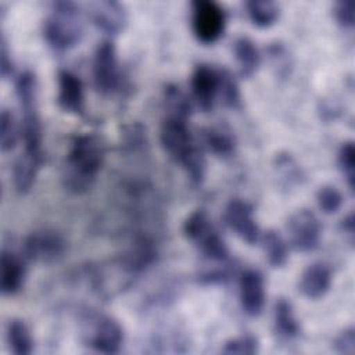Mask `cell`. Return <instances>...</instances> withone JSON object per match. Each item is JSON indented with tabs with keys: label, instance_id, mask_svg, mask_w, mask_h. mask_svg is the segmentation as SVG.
<instances>
[{
	"label": "cell",
	"instance_id": "cell-1",
	"mask_svg": "<svg viewBox=\"0 0 355 355\" xmlns=\"http://www.w3.org/2000/svg\"><path fill=\"white\" fill-rule=\"evenodd\" d=\"M105 158L103 140L93 133H82L72 139L64 166L62 184L75 194H82L94 184Z\"/></svg>",
	"mask_w": 355,
	"mask_h": 355
},
{
	"label": "cell",
	"instance_id": "cell-2",
	"mask_svg": "<svg viewBox=\"0 0 355 355\" xmlns=\"http://www.w3.org/2000/svg\"><path fill=\"white\" fill-rule=\"evenodd\" d=\"M159 141L171 158L184 168L191 183L201 184L207 166L204 148L193 137L187 119L165 116L159 128Z\"/></svg>",
	"mask_w": 355,
	"mask_h": 355
},
{
	"label": "cell",
	"instance_id": "cell-3",
	"mask_svg": "<svg viewBox=\"0 0 355 355\" xmlns=\"http://www.w3.org/2000/svg\"><path fill=\"white\" fill-rule=\"evenodd\" d=\"M83 33L79 6L72 1H57L43 24V36L55 51L75 47Z\"/></svg>",
	"mask_w": 355,
	"mask_h": 355
},
{
	"label": "cell",
	"instance_id": "cell-4",
	"mask_svg": "<svg viewBox=\"0 0 355 355\" xmlns=\"http://www.w3.org/2000/svg\"><path fill=\"white\" fill-rule=\"evenodd\" d=\"M183 233L208 262H223L230 259L225 240L204 209H196L184 219Z\"/></svg>",
	"mask_w": 355,
	"mask_h": 355
},
{
	"label": "cell",
	"instance_id": "cell-5",
	"mask_svg": "<svg viewBox=\"0 0 355 355\" xmlns=\"http://www.w3.org/2000/svg\"><path fill=\"white\" fill-rule=\"evenodd\" d=\"M82 331L85 343L101 354H116L123 344L122 326L104 313L86 312L82 316Z\"/></svg>",
	"mask_w": 355,
	"mask_h": 355
},
{
	"label": "cell",
	"instance_id": "cell-6",
	"mask_svg": "<svg viewBox=\"0 0 355 355\" xmlns=\"http://www.w3.org/2000/svg\"><path fill=\"white\" fill-rule=\"evenodd\" d=\"M226 14L214 0H194L191 3V28L198 42L215 43L225 32Z\"/></svg>",
	"mask_w": 355,
	"mask_h": 355
},
{
	"label": "cell",
	"instance_id": "cell-7",
	"mask_svg": "<svg viewBox=\"0 0 355 355\" xmlns=\"http://www.w3.org/2000/svg\"><path fill=\"white\" fill-rule=\"evenodd\" d=\"M92 76L96 90L103 96H111L119 89L121 71L116 50L111 40H103L96 47L92 64Z\"/></svg>",
	"mask_w": 355,
	"mask_h": 355
},
{
	"label": "cell",
	"instance_id": "cell-8",
	"mask_svg": "<svg viewBox=\"0 0 355 355\" xmlns=\"http://www.w3.org/2000/svg\"><path fill=\"white\" fill-rule=\"evenodd\" d=\"M67 241L64 236L53 229L32 232L22 244L24 257L37 263H51L64 257Z\"/></svg>",
	"mask_w": 355,
	"mask_h": 355
},
{
	"label": "cell",
	"instance_id": "cell-9",
	"mask_svg": "<svg viewBox=\"0 0 355 355\" xmlns=\"http://www.w3.org/2000/svg\"><path fill=\"white\" fill-rule=\"evenodd\" d=\"M287 232L290 244L295 251L311 252L320 244L322 223L315 212L302 208L288 218Z\"/></svg>",
	"mask_w": 355,
	"mask_h": 355
},
{
	"label": "cell",
	"instance_id": "cell-10",
	"mask_svg": "<svg viewBox=\"0 0 355 355\" xmlns=\"http://www.w3.org/2000/svg\"><path fill=\"white\" fill-rule=\"evenodd\" d=\"M223 218L226 225L248 245L258 241L259 227L255 222L254 208L251 204L240 198H233L227 202Z\"/></svg>",
	"mask_w": 355,
	"mask_h": 355
},
{
	"label": "cell",
	"instance_id": "cell-11",
	"mask_svg": "<svg viewBox=\"0 0 355 355\" xmlns=\"http://www.w3.org/2000/svg\"><path fill=\"white\" fill-rule=\"evenodd\" d=\"M239 295L243 311L248 316H258L265 306V280L259 270L247 269L239 280Z\"/></svg>",
	"mask_w": 355,
	"mask_h": 355
},
{
	"label": "cell",
	"instance_id": "cell-12",
	"mask_svg": "<svg viewBox=\"0 0 355 355\" xmlns=\"http://www.w3.org/2000/svg\"><path fill=\"white\" fill-rule=\"evenodd\" d=\"M218 69L207 64H200L191 75V93L194 101L202 112L212 111L218 98Z\"/></svg>",
	"mask_w": 355,
	"mask_h": 355
},
{
	"label": "cell",
	"instance_id": "cell-13",
	"mask_svg": "<svg viewBox=\"0 0 355 355\" xmlns=\"http://www.w3.org/2000/svg\"><path fill=\"white\" fill-rule=\"evenodd\" d=\"M93 24L107 35H118L128 22V14L123 4L112 0L94 1L89 6Z\"/></svg>",
	"mask_w": 355,
	"mask_h": 355
},
{
	"label": "cell",
	"instance_id": "cell-14",
	"mask_svg": "<svg viewBox=\"0 0 355 355\" xmlns=\"http://www.w3.org/2000/svg\"><path fill=\"white\" fill-rule=\"evenodd\" d=\"M57 103L68 114L82 115L85 111V89L82 79L71 71L61 69L57 76Z\"/></svg>",
	"mask_w": 355,
	"mask_h": 355
},
{
	"label": "cell",
	"instance_id": "cell-15",
	"mask_svg": "<svg viewBox=\"0 0 355 355\" xmlns=\"http://www.w3.org/2000/svg\"><path fill=\"white\" fill-rule=\"evenodd\" d=\"M44 164V153L24 151L14 164L12 179L14 187L19 194L28 193L37 178V173Z\"/></svg>",
	"mask_w": 355,
	"mask_h": 355
},
{
	"label": "cell",
	"instance_id": "cell-16",
	"mask_svg": "<svg viewBox=\"0 0 355 355\" xmlns=\"http://www.w3.org/2000/svg\"><path fill=\"white\" fill-rule=\"evenodd\" d=\"M331 286V272L327 265L315 262L309 265L301 275L298 288L301 294L309 300L322 298Z\"/></svg>",
	"mask_w": 355,
	"mask_h": 355
},
{
	"label": "cell",
	"instance_id": "cell-17",
	"mask_svg": "<svg viewBox=\"0 0 355 355\" xmlns=\"http://www.w3.org/2000/svg\"><path fill=\"white\" fill-rule=\"evenodd\" d=\"M25 263L24 259L12 251L3 250L1 252V282L0 288L4 295L17 294L25 282Z\"/></svg>",
	"mask_w": 355,
	"mask_h": 355
},
{
	"label": "cell",
	"instance_id": "cell-18",
	"mask_svg": "<svg viewBox=\"0 0 355 355\" xmlns=\"http://www.w3.org/2000/svg\"><path fill=\"white\" fill-rule=\"evenodd\" d=\"M201 146L219 158H229L236 151V139L225 126H208L201 130Z\"/></svg>",
	"mask_w": 355,
	"mask_h": 355
},
{
	"label": "cell",
	"instance_id": "cell-19",
	"mask_svg": "<svg viewBox=\"0 0 355 355\" xmlns=\"http://www.w3.org/2000/svg\"><path fill=\"white\" fill-rule=\"evenodd\" d=\"M273 329L282 340H293L298 337L301 327L294 315L291 302L287 298H279L273 308Z\"/></svg>",
	"mask_w": 355,
	"mask_h": 355
},
{
	"label": "cell",
	"instance_id": "cell-20",
	"mask_svg": "<svg viewBox=\"0 0 355 355\" xmlns=\"http://www.w3.org/2000/svg\"><path fill=\"white\" fill-rule=\"evenodd\" d=\"M233 53L239 65V73L241 78H251L259 67V51L255 43L247 37L240 36L233 44Z\"/></svg>",
	"mask_w": 355,
	"mask_h": 355
},
{
	"label": "cell",
	"instance_id": "cell-21",
	"mask_svg": "<svg viewBox=\"0 0 355 355\" xmlns=\"http://www.w3.org/2000/svg\"><path fill=\"white\" fill-rule=\"evenodd\" d=\"M7 343L15 355H29L33 351V338L26 323L21 319H12L7 324Z\"/></svg>",
	"mask_w": 355,
	"mask_h": 355
},
{
	"label": "cell",
	"instance_id": "cell-22",
	"mask_svg": "<svg viewBox=\"0 0 355 355\" xmlns=\"http://www.w3.org/2000/svg\"><path fill=\"white\" fill-rule=\"evenodd\" d=\"M262 247L270 266L282 268L288 259L287 243L276 230H266L262 236Z\"/></svg>",
	"mask_w": 355,
	"mask_h": 355
},
{
	"label": "cell",
	"instance_id": "cell-23",
	"mask_svg": "<svg viewBox=\"0 0 355 355\" xmlns=\"http://www.w3.org/2000/svg\"><path fill=\"white\" fill-rule=\"evenodd\" d=\"M245 8L248 18L258 28H269L279 18V6L272 0H250Z\"/></svg>",
	"mask_w": 355,
	"mask_h": 355
},
{
	"label": "cell",
	"instance_id": "cell-24",
	"mask_svg": "<svg viewBox=\"0 0 355 355\" xmlns=\"http://www.w3.org/2000/svg\"><path fill=\"white\" fill-rule=\"evenodd\" d=\"M164 103L166 116L187 119L191 112V104L186 93L176 85H166L164 90Z\"/></svg>",
	"mask_w": 355,
	"mask_h": 355
},
{
	"label": "cell",
	"instance_id": "cell-25",
	"mask_svg": "<svg viewBox=\"0 0 355 355\" xmlns=\"http://www.w3.org/2000/svg\"><path fill=\"white\" fill-rule=\"evenodd\" d=\"M218 97L223 103V105L229 108H237L240 105V90L239 85L234 79V76L230 73V71L222 68L218 69Z\"/></svg>",
	"mask_w": 355,
	"mask_h": 355
},
{
	"label": "cell",
	"instance_id": "cell-26",
	"mask_svg": "<svg viewBox=\"0 0 355 355\" xmlns=\"http://www.w3.org/2000/svg\"><path fill=\"white\" fill-rule=\"evenodd\" d=\"M18 133L12 114L7 108H3L0 115V147L3 153H8L15 147Z\"/></svg>",
	"mask_w": 355,
	"mask_h": 355
},
{
	"label": "cell",
	"instance_id": "cell-27",
	"mask_svg": "<svg viewBox=\"0 0 355 355\" xmlns=\"http://www.w3.org/2000/svg\"><path fill=\"white\" fill-rule=\"evenodd\" d=\"M316 202L322 212L330 215L336 214L343 205V194L334 186H322L316 193Z\"/></svg>",
	"mask_w": 355,
	"mask_h": 355
},
{
	"label": "cell",
	"instance_id": "cell-28",
	"mask_svg": "<svg viewBox=\"0 0 355 355\" xmlns=\"http://www.w3.org/2000/svg\"><path fill=\"white\" fill-rule=\"evenodd\" d=\"M338 165L351 190L355 187V148L352 141L341 144L338 151Z\"/></svg>",
	"mask_w": 355,
	"mask_h": 355
},
{
	"label": "cell",
	"instance_id": "cell-29",
	"mask_svg": "<svg viewBox=\"0 0 355 355\" xmlns=\"http://www.w3.org/2000/svg\"><path fill=\"white\" fill-rule=\"evenodd\" d=\"M222 354L227 355H252L259 351V343L257 337L251 334H245L237 338H232L225 343L223 348L220 349Z\"/></svg>",
	"mask_w": 355,
	"mask_h": 355
},
{
	"label": "cell",
	"instance_id": "cell-30",
	"mask_svg": "<svg viewBox=\"0 0 355 355\" xmlns=\"http://www.w3.org/2000/svg\"><path fill=\"white\" fill-rule=\"evenodd\" d=\"M276 169L280 172L282 178L288 184H297L302 179L301 168L294 161V158L287 153H282L276 157Z\"/></svg>",
	"mask_w": 355,
	"mask_h": 355
},
{
	"label": "cell",
	"instance_id": "cell-31",
	"mask_svg": "<svg viewBox=\"0 0 355 355\" xmlns=\"http://www.w3.org/2000/svg\"><path fill=\"white\" fill-rule=\"evenodd\" d=\"M337 24L344 29H351L355 25V3L352 0H340L333 10Z\"/></svg>",
	"mask_w": 355,
	"mask_h": 355
},
{
	"label": "cell",
	"instance_id": "cell-32",
	"mask_svg": "<svg viewBox=\"0 0 355 355\" xmlns=\"http://www.w3.org/2000/svg\"><path fill=\"white\" fill-rule=\"evenodd\" d=\"M334 349L343 355H354L355 354V330L352 326L345 327L338 333V336L333 341Z\"/></svg>",
	"mask_w": 355,
	"mask_h": 355
},
{
	"label": "cell",
	"instance_id": "cell-33",
	"mask_svg": "<svg viewBox=\"0 0 355 355\" xmlns=\"http://www.w3.org/2000/svg\"><path fill=\"white\" fill-rule=\"evenodd\" d=\"M269 55L273 61V64L276 65V68H279V75H286L288 71V53L287 49L282 44V43H273L272 46H269L268 49Z\"/></svg>",
	"mask_w": 355,
	"mask_h": 355
},
{
	"label": "cell",
	"instance_id": "cell-34",
	"mask_svg": "<svg viewBox=\"0 0 355 355\" xmlns=\"http://www.w3.org/2000/svg\"><path fill=\"white\" fill-rule=\"evenodd\" d=\"M144 128L140 123H130L125 128V143L129 148L137 150L139 147H143L144 140H146V135H144Z\"/></svg>",
	"mask_w": 355,
	"mask_h": 355
},
{
	"label": "cell",
	"instance_id": "cell-35",
	"mask_svg": "<svg viewBox=\"0 0 355 355\" xmlns=\"http://www.w3.org/2000/svg\"><path fill=\"white\" fill-rule=\"evenodd\" d=\"M0 72L3 78H7L12 72V61H11L10 50L4 36L1 37V49H0Z\"/></svg>",
	"mask_w": 355,
	"mask_h": 355
},
{
	"label": "cell",
	"instance_id": "cell-36",
	"mask_svg": "<svg viewBox=\"0 0 355 355\" xmlns=\"http://www.w3.org/2000/svg\"><path fill=\"white\" fill-rule=\"evenodd\" d=\"M341 229L344 233H347L349 237H351V241H352V237H354V214H348L343 222H341Z\"/></svg>",
	"mask_w": 355,
	"mask_h": 355
}]
</instances>
